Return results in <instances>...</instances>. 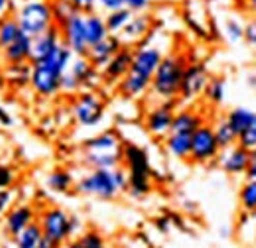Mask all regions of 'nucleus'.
Returning <instances> with one entry per match:
<instances>
[{
  "label": "nucleus",
  "instance_id": "8fccbe9b",
  "mask_svg": "<svg viewBox=\"0 0 256 248\" xmlns=\"http://www.w3.org/2000/svg\"><path fill=\"white\" fill-rule=\"evenodd\" d=\"M166 224H170V220H168V218H162L160 222H158V228L164 230V232H166V230H170V226H166Z\"/></svg>",
  "mask_w": 256,
  "mask_h": 248
},
{
  "label": "nucleus",
  "instance_id": "ddd939ff",
  "mask_svg": "<svg viewBox=\"0 0 256 248\" xmlns=\"http://www.w3.org/2000/svg\"><path fill=\"white\" fill-rule=\"evenodd\" d=\"M64 44L75 54V56H87L89 52V42H87V34H85V14L77 12L73 14L67 22L60 26Z\"/></svg>",
  "mask_w": 256,
  "mask_h": 248
},
{
  "label": "nucleus",
  "instance_id": "09e8293b",
  "mask_svg": "<svg viewBox=\"0 0 256 248\" xmlns=\"http://www.w3.org/2000/svg\"><path fill=\"white\" fill-rule=\"evenodd\" d=\"M246 12H250V16H256V0H244Z\"/></svg>",
  "mask_w": 256,
  "mask_h": 248
},
{
  "label": "nucleus",
  "instance_id": "473e14b6",
  "mask_svg": "<svg viewBox=\"0 0 256 248\" xmlns=\"http://www.w3.org/2000/svg\"><path fill=\"white\" fill-rule=\"evenodd\" d=\"M238 205L242 213L256 215V180H246L238 189Z\"/></svg>",
  "mask_w": 256,
  "mask_h": 248
},
{
  "label": "nucleus",
  "instance_id": "b1692460",
  "mask_svg": "<svg viewBox=\"0 0 256 248\" xmlns=\"http://www.w3.org/2000/svg\"><path fill=\"white\" fill-rule=\"evenodd\" d=\"M203 124V118L199 112H195L192 108H182L176 112L174 116V124L170 132H186V134H193L199 126Z\"/></svg>",
  "mask_w": 256,
  "mask_h": 248
},
{
  "label": "nucleus",
  "instance_id": "5701e85b",
  "mask_svg": "<svg viewBox=\"0 0 256 248\" xmlns=\"http://www.w3.org/2000/svg\"><path fill=\"white\" fill-rule=\"evenodd\" d=\"M85 34H87V42H89V48L98 44L100 40H104L108 34L106 28V22H104V16H100L98 12H87L85 14Z\"/></svg>",
  "mask_w": 256,
  "mask_h": 248
},
{
  "label": "nucleus",
  "instance_id": "7c9ffc66",
  "mask_svg": "<svg viewBox=\"0 0 256 248\" xmlns=\"http://www.w3.org/2000/svg\"><path fill=\"white\" fill-rule=\"evenodd\" d=\"M224 94H226V83L223 77H211L203 93L205 102L211 106H221L224 102Z\"/></svg>",
  "mask_w": 256,
  "mask_h": 248
},
{
  "label": "nucleus",
  "instance_id": "37998d69",
  "mask_svg": "<svg viewBox=\"0 0 256 248\" xmlns=\"http://www.w3.org/2000/svg\"><path fill=\"white\" fill-rule=\"evenodd\" d=\"M69 2L77 8V12H83V14L95 12L96 8H98V0H69Z\"/></svg>",
  "mask_w": 256,
  "mask_h": 248
},
{
  "label": "nucleus",
  "instance_id": "6ab92c4d",
  "mask_svg": "<svg viewBox=\"0 0 256 248\" xmlns=\"http://www.w3.org/2000/svg\"><path fill=\"white\" fill-rule=\"evenodd\" d=\"M69 71H71L73 77L79 81V85H81L83 91H87V89L93 91L96 87V83L102 79L100 69H96L87 56H75V60L71 62Z\"/></svg>",
  "mask_w": 256,
  "mask_h": 248
},
{
  "label": "nucleus",
  "instance_id": "412c9836",
  "mask_svg": "<svg viewBox=\"0 0 256 248\" xmlns=\"http://www.w3.org/2000/svg\"><path fill=\"white\" fill-rule=\"evenodd\" d=\"M2 62L6 65H14V63H32V36H28L26 32L8 48H4L0 52Z\"/></svg>",
  "mask_w": 256,
  "mask_h": 248
},
{
  "label": "nucleus",
  "instance_id": "58836bf2",
  "mask_svg": "<svg viewBox=\"0 0 256 248\" xmlns=\"http://www.w3.org/2000/svg\"><path fill=\"white\" fill-rule=\"evenodd\" d=\"M16 184V174L10 166L0 164V189H12Z\"/></svg>",
  "mask_w": 256,
  "mask_h": 248
},
{
  "label": "nucleus",
  "instance_id": "4be33fe9",
  "mask_svg": "<svg viewBox=\"0 0 256 248\" xmlns=\"http://www.w3.org/2000/svg\"><path fill=\"white\" fill-rule=\"evenodd\" d=\"M192 136L193 134H186V132H170L164 140V146H166V152L176 158V160H184V162H190V156H192Z\"/></svg>",
  "mask_w": 256,
  "mask_h": 248
},
{
  "label": "nucleus",
  "instance_id": "4c0bfd02",
  "mask_svg": "<svg viewBox=\"0 0 256 248\" xmlns=\"http://www.w3.org/2000/svg\"><path fill=\"white\" fill-rule=\"evenodd\" d=\"M238 144H240L242 148H246L248 152L256 148V118L252 120L250 128H248V130H244V132L238 136Z\"/></svg>",
  "mask_w": 256,
  "mask_h": 248
},
{
  "label": "nucleus",
  "instance_id": "f257e3e1",
  "mask_svg": "<svg viewBox=\"0 0 256 248\" xmlns=\"http://www.w3.org/2000/svg\"><path fill=\"white\" fill-rule=\"evenodd\" d=\"M152 34L134 48V58H132V67L128 71V75L116 85L118 94H122L124 98H142L146 93H150V85H152V77L156 73V69L160 67L164 58L168 56V52H164V48L152 42Z\"/></svg>",
  "mask_w": 256,
  "mask_h": 248
},
{
  "label": "nucleus",
  "instance_id": "de8ad7c7",
  "mask_svg": "<svg viewBox=\"0 0 256 248\" xmlns=\"http://www.w3.org/2000/svg\"><path fill=\"white\" fill-rule=\"evenodd\" d=\"M0 124L2 126H12V116H10V112L0 104Z\"/></svg>",
  "mask_w": 256,
  "mask_h": 248
},
{
  "label": "nucleus",
  "instance_id": "c85d7f7f",
  "mask_svg": "<svg viewBox=\"0 0 256 248\" xmlns=\"http://www.w3.org/2000/svg\"><path fill=\"white\" fill-rule=\"evenodd\" d=\"M46 187H48L52 193L64 195V193L71 191V189L75 187V180H73L71 172H67V170H56V172H52V174L46 178Z\"/></svg>",
  "mask_w": 256,
  "mask_h": 248
},
{
  "label": "nucleus",
  "instance_id": "f704fd0d",
  "mask_svg": "<svg viewBox=\"0 0 256 248\" xmlns=\"http://www.w3.org/2000/svg\"><path fill=\"white\" fill-rule=\"evenodd\" d=\"M52 8H54L56 26H62V24L67 22L73 14H77V8H75L69 0H52Z\"/></svg>",
  "mask_w": 256,
  "mask_h": 248
},
{
  "label": "nucleus",
  "instance_id": "7ed1b4c3",
  "mask_svg": "<svg viewBox=\"0 0 256 248\" xmlns=\"http://www.w3.org/2000/svg\"><path fill=\"white\" fill-rule=\"evenodd\" d=\"M128 189L126 170H91L75 182V191L83 197H95L100 201H112Z\"/></svg>",
  "mask_w": 256,
  "mask_h": 248
},
{
  "label": "nucleus",
  "instance_id": "79ce46f5",
  "mask_svg": "<svg viewBox=\"0 0 256 248\" xmlns=\"http://www.w3.org/2000/svg\"><path fill=\"white\" fill-rule=\"evenodd\" d=\"M122 4L128 10H132L134 14H140V12H146L152 6V0H122Z\"/></svg>",
  "mask_w": 256,
  "mask_h": 248
},
{
  "label": "nucleus",
  "instance_id": "0eeeda50",
  "mask_svg": "<svg viewBox=\"0 0 256 248\" xmlns=\"http://www.w3.org/2000/svg\"><path fill=\"white\" fill-rule=\"evenodd\" d=\"M14 16L22 26V30L32 38L56 26L54 8L50 0H22L16 6Z\"/></svg>",
  "mask_w": 256,
  "mask_h": 248
},
{
  "label": "nucleus",
  "instance_id": "c03bdc74",
  "mask_svg": "<svg viewBox=\"0 0 256 248\" xmlns=\"http://www.w3.org/2000/svg\"><path fill=\"white\" fill-rule=\"evenodd\" d=\"M122 6H124L122 0H98V8L104 12H112V10H118Z\"/></svg>",
  "mask_w": 256,
  "mask_h": 248
},
{
  "label": "nucleus",
  "instance_id": "423d86ee",
  "mask_svg": "<svg viewBox=\"0 0 256 248\" xmlns=\"http://www.w3.org/2000/svg\"><path fill=\"white\" fill-rule=\"evenodd\" d=\"M122 164L128 174V191L134 197H144L152 191V166L148 152L136 144H124Z\"/></svg>",
  "mask_w": 256,
  "mask_h": 248
},
{
  "label": "nucleus",
  "instance_id": "72a5a7b5",
  "mask_svg": "<svg viewBox=\"0 0 256 248\" xmlns=\"http://www.w3.org/2000/svg\"><path fill=\"white\" fill-rule=\"evenodd\" d=\"M213 130H215V138H217L221 150L238 144V134L230 128V124L226 122V118H221L217 124H213Z\"/></svg>",
  "mask_w": 256,
  "mask_h": 248
},
{
  "label": "nucleus",
  "instance_id": "39448f33",
  "mask_svg": "<svg viewBox=\"0 0 256 248\" xmlns=\"http://www.w3.org/2000/svg\"><path fill=\"white\" fill-rule=\"evenodd\" d=\"M186 67L188 60L182 54H168L152 77L150 93L158 100H178Z\"/></svg>",
  "mask_w": 256,
  "mask_h": 248
},
{
  "label": "nucleus",
  "instance_id": "4468645a",
  "mask_svg": "<svg viewBox=\"0 0 256 248\" xmlns=\"http://www.w3.org/2000/svg\"><path fill=\"white\" fill-rule=\"evenodd\" d=\"M217 164L228 176H244L246 168L250 164V152L246 148H242L240 144H234L230 148L221 150V154L217 158Z\"/></svg>",
  "mask_w": 256,
  "mask_h": 248
},
{
  "label": "nucleus",
  "instance_id": "bb28decb",
  "mask_svg": "<svg viewBox=\"0 0 256 248\" xmlns=\"http://www.w3.org/2000/svg\"><path fill=\"white\" fill-rule=\"evenodd\" d=\"M22 34H24V30L18 24V20H16L14 14L0 18V52L4 48H8L10 44H14Z\"/></svg>",
  "mask_w": 256,
  "mask_h": 248
},
{
  "label": "nucleus",
  "instance_id": "20e7f679",
  "mask_svg": "<svg viewBox=\"0 0 256 248\" xmlns=\"http://www.w3.org/2000/svg\"><path fill=\"white\" fill-rule=\"evenodd\" d=\"M122 158L124 142L112 130H104L83 144V162L91 170H116L122 166Z\"/></svg>",
  "mask_w": 256,
  "mask_h": 248
},
{
  "label": "nucleus",
  "instance_id": "f8f14e48",
  "mask_svg": "<svg viewBox=\"0 0 256 248\" xmlns=\"http://www.w3.org/2000/svg\"><path fill=\"white\" fill-rule=\"evenodd\" d=\"M209 79H211V75H209L205 63H201V62L188 63L186 73H184V81H182L180 100H184V102H193V100H197L199 96H203Z\"/></svg>",
  "mask_w": 256,
  "mask_h": 248
},
{
  "label": "nucleus",
  "instance_id": "c9c22d12",
  "mask_svg": "<svg viewBox=\"0 0 256 248\" xmlns=\"http://www.w3.org/2000/svg\"><path fill=\"white\" fill-rule=\"evenodd\" d=\"M73 246L75 248H102L104 246V238L95 232V230H89V232H85V234H81L75 242H73Z\"/></svg>",
  "mask_w": 256,
  "mask_h": 248
},
{
  "label": "nucleus",
  "instance_id": "a211bd4d",
  "mask_svg": "<svg viewBox=\"0 0 256 248\" xmlns=\"http://www.w3.org/2000/svg\"><path fill=\"white\" fill-rule=\"evenodd\" d=\"M152 34V16H148L146 12H140V14H134L132 20L128 22V26L120 32V42L122 46H130V48H136L140 46L148 36Z\"/></svg>",
  "mask_w": 256,
  "mask_h": 248
},
{
  "label": "nucleus",
  "instance_id": "49530a36",
  "mask_svg": "<svg viewBox=\"0 0 256 248\" xmlns=\"http://www.w3.org/2000/svg\"><path fill=\"white\" fill-rule=\"evenodd\" d=\"M246 180H256V148L250 150V164L246 168Z\"/></svg>",
  "mask_w": 256,
  "mask_h": 248
},
{
  "label": "nucleus",
  "instance_id": "c756f323",
  "mask_svg": "<svg viewBox=\"0 0 256 248\" xmlns=\"http://www.w3.org/2000/svg\"><path fill=\"white\" fill-rule=\"evenodd\" d=\"M132 16H134V12L128 10L126 6H122L118 10H112V12H106L104 22H106L108 34L110 36H120V32L128 26V22L132 20Z\"/></svg>",
  "mask_w": 256,
  "mask_h": 248
},
{
  "label": "nucleus",
  "instance_id": "f03ea898",
  "mask_svg": "<svg viewBox=\"0 0 256 248\" xmlns=\"http://www.w3.org/2000/svg\"><path fill=\"white\" fill-rule=\"evenodd\" d=\"M75 60V54L62 46L54 56H50L44 62L32 63V77H30V87L38 96L50 98L62 93V79L65 71L71 67V62Z\"/></svg>",
  "mask_w": 256,
  "mask_h": 248
},
{
  "label": "nucleus",
  "instance_id": "a18cd8bd",
  "mask_svg": "<svg viewBox=\"0 0 256 248\" xmlns=\"http://www.w3.org/2000/svg\"><path fill=\"white\" fill-rule=\"evenodd\" d=\"M16 6H18V4H16V0H0V18L14 14Z\"/></svg>",
  "mask_w": 256,
  "mask_h": 248
},
{
  "label": "nucleus",
  "instance_id": "3c124183",
  "mask_svg": "<svg viewBox=\"0 0 256 248\" xmlns=\"http://www.w3.org/2000/svg\"><path fill=\"white\" fill-rule=\"evenodd\" d=\"M246 83H248V87H252V89H256V75H248Z\"/></svg>",
  "mask_w": 256,
  "mask_h": 248
},
{
  "label": "nucleus",
  "instance_id": "dca6fc26",
  "mask_svg": "<svg viewBox=\"0 0 256 248\" xmlns=\"http://www.w3.org/2000/svg\"><path fill=\"white\" fill-rule=\"evenodd\" d=\"M38 220L36 209L28 203H20V205H12V209L4 215V232L14 240L30 222Z\"/></svg>",
  "mask_w": 256,
  "mask_h": 248
},
{
  "label": "nucleus",
  "instance_id": "2eb2a0df",
  "mask_svg": "<svg viewBox=\"0 0 256 248\" xmlns=\"http://www.w3.org/2000/svg\"><path fill=\"white\" fill-rule=\"evenodd\" d=\"M132 58H134V48L122 46L120 52L106 63V67L100 71L102 81L108 83V85H118L128 75V71L132 67Z\"/></svg>",
  "mask_w": 256,
  "mask_h": 248
},
{
  "label": "nucleus",
  "instance_id": "6e6552de",
  "mask_svg": "<svg viewBox=\"0 0 256 248\" xmlns=\"http://www.w3.org/2000/svg\"><path fill=\"white\" fill-rule=\"evenodd\" d=\"M38 222L42 224V230H44V236H46L42 248L62 246L69 238H73L71 215H67L62 207L44 209L38 217Z\"/></svg>",
  "mask_w": 256,
  "mask_h": 248
},
{
  "label": "nucleus",
  "instance_id": "2f4dec72",
  "mask_svg": "<svg viewBox=\"0 0 256 248\" xmlns=\"http://www.w3.org/2000/svg\"><path fill=\"white\" fill-rule=\"evenodd\" d=\"M244 26L246 22H242L238 16H226L223 24V36L226 44L234 46V44L244 42Z\"/></svg>",
  "mask_w": 256,
  "mask_h": 248
},
{
  "label": "nucleus",
  "instance_id": "9d476101",
  "mask_svg": "<svg viewBox=\"0 0 256 248\" xmlns=\"http://www.w3.org/2000/svg\"><path fill=\"white\" fill-rule=\"evenodd\" d=\"M221 154V146L215 138V130L213 124L203 122L192 136V156L190 162L205 166L211 162H217V158Z\"/></svg>",
  "mask_w": 256,
  "mask_h": 248
},
{
  "label": "nucleus",
  "instance_id": "e433bc0d",
  "mask_svg": "<svg viewBox=\"0 0 256 248\" xmlns=\"http://www.w3.org/2000/svg\"><path fill=\"white\" fill-rule=\"evenodd\" d=\"M83 91L81 89V85H79V81L73 77V73L67 69L64 75V79H62V93H67V94H79Z\"/></svg>",
  "mask_w": 256,
  "mask_h": 248
},
{
  "label": "nucleus",
  "instance_id": "1a4fd4ad",
  "mask_svg": "<svg viewBox=\"0 0 256 248\" xmlns=\"http://www.w3.org/2000/svg\"><path fill=\"white\" fill-rule=\"evenodd\" d=\"M71 114H73V120L79 124V126H83V128H95L104 118V102L91 89L81 91V93L75 96V102L71 106Z\"/></svg>",
  "mask_w": 256,
  "mask_h": 248
},
{
  "label": "nucleus",
  "instance_id": "393cba45",
  "mask_svg": "<svg viewBox=\"0 0 256 248\" xmlns=\"http://www.w3.org/2000/svg\"><path fill=\"white\" fill-rule=\"evenodd\" d=\"M224 118H226V122L230 124V128L240 136L244 130L250 128L252 120L256 118V110L248 108V106H234V108H230L226 112Z\"/></svg>",
  "mask_w": 256,
  "mask_h": 248
},
{
  "label": "nucleus",
  "instance_id": "a878e982",
  "mask_svg": "<svg viewBox=\"0 0 256 248\" xmlns=\"http://www.w3.org/2000/svg\"><path fill=\"white\" fill-rule=\"evenodd\" d=\"M44 230H42V224L38 220L30 222L16 238H14V244L20 248H42L44 244Z\"/></svg>",
  "mask_w": 256,
  "mask_h": 248
},
{
  "label": "nucleus",
  "instance_id": "a19ab883",
  "mask_svg": "<svg viewBox=\"0 0 256 248\" xmlns=\"http://www.w3.org/2000/svg\"><path fill=\"white\" fill-rule=\"evenodd\" d=\"M14 205V191L12 189H0V218L4 217Z\"/></svg>",
  "mask_w": 256,
  "mask_h": 248
},
{
  "label": "nucleus",
  "instance_id": "f3484780",
  "mask_svg": "<svg viewBox=\"0 0 256 248\" xmlns=\"http://www.w3.org/2000/svg\"><path fill=\"white\" fill-rule=\"evenodd\" d=\"M64 46V38H62V30L60 26H54L48 32L34 36L32 38V63L44 62L50 56H54L60 48Z\"/></svg>",
  "mask_w": 256,
  "mask_h": 248
},
{
  "label": "nucleus",
  "instance_id": "603ef678",
  "mask_svg": "<svg viewBox=\"0 0 256 248\" xmlns=\"http://www.w3.org/2000/svg\"><path fill=\"white\" fill-rule=\"evenodd\" d=\"M50 2H52V0H50Z\"/></svg>",
  "mask_w": 256,
  "mask_h": 248
},
{
  "label": "nucleus",
  "instance_id": "ea45409f",
  "mask_svg": "<svg viewBox=\"0 0 256 248\" xmlns=\"http://www.w3.org/2000/svg\"><path fill=\"white\" fill-rule=\"evenodd\" d=\"M244 44L256 52V16H250L244 26Z\"/></svg>",
  "mask_w": 256,
  "mask_h": 248
},
{
  "label": "nucleus",
  "instance_id": "9b49d317",
  "mask_svg": "<svg viewBox=\"0 0 256 248\" xmlns=\"http://www.w3.org/2000/svg\"><path fill=\"white\" fill-rule=\"evenodd\" d=\"M176 116V100H160L144 116V128L154 138H166Z\"/></svg>",
  "mask_w": 256,
  "mask_h": 248
},
{
  "label": "nucleus",
  "instance_id": "cd10ccee",
  "mask_svg": "<svg viewBox=\"0 0 256 248\" xmlns=\"http://www.w3.org/2000/svg\"><path fill=\"white\" fill-rule=\"evenodd\" d=\"M30 77H32V63H14V65H6L4 69V79L14 87L30 85Z\"/></svg>",
  "mask_w": 256,
  "mask_h": 248
},
{
  "label": "nucleus",
  "instance_id": "aec40b11",
  "mask_svg": "<svg viewBox=\"0 0 256 248\" xmlns=\"http://www.w3.org/2000/svg\"><path fill=\"white\" fill-rule=\"evenodd\" d=\"M120 48H122V42H120L118 36H106L104 40H100L98 44L89 48L87 58L91 60V63L95 65L96 69L102 71V69L106 67V63L110 62V60L120 52Z\"/></svg>",
  "mask_w": 256,
  "mask_h": 248
}]
</instances>
